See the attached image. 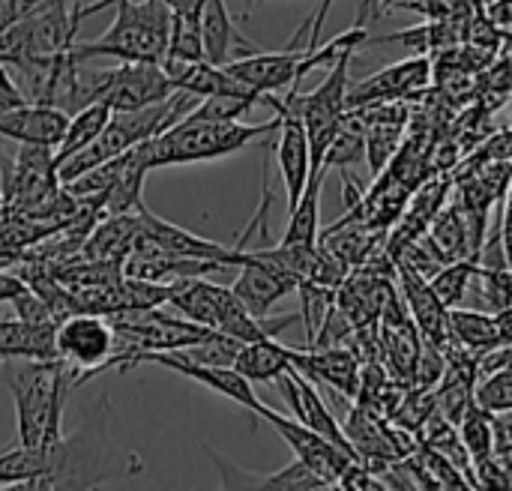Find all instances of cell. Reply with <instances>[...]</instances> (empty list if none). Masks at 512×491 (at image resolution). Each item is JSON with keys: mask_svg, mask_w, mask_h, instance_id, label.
<instances>
[{"mask_svg": "<svg viewBox=\"0 0 512 491\" xmlns=\"http://www.w3.org/2000/svg\"><path fill=\"white\" fill-rule=\"evenodd\" d=\"M288 363L318 387H327L345 399L357 396L360 387V360L345 345L330 348H285Z\"/></svg>", "mask_w": 512, "mask_h": 491, "instance_id": "obj_13", "label": "cell"}, {"mask_svg": "<svg viewBox=\"0 0 512 491\" xmlns=\"http://www.w3.org/2000/svg\"><path fill=\"white\" fill-rule=\"evenodd\" d=\"M204 453L210 456L216 474H219V483L222 489H279V491H291V489H303V491H318V489H330L318 474H312L303 462H291L285 465L282 471L276 474H252L246 468H240L234 459H228L225 453L213 450L204 444Z\"/></svg>", "mask_w": 512, "mask_h": 491, "instance_id": "obj_14", "label": "cell"}, {"mask_svg": "<svg viewBox=\"0 0 512 491\" xmlns=\"http://www.w3.org/2000/svg\"><path fill=\"white\" fill-rule=\"evenodd\" d=\"M351 57L354 54H342L339 60L330 63L327 78L312 90V93H300V87H291L285 93V99L297 108L303 126H306V138H309V150H312V165L321 162L330 138L336 135L345 111H348V69H351Z\"/></svg>", "mask_w": 512, "mask_h": 491, "instance_id": "obj_3", "label": "cell"}, {"mask_svg": "<svg viewBox=\"0 0 512 491\" xmlns=\"http://www.w3.org/2000/svg\"><path fill=\"white\" fill-rule=\"evenodd\" d=\"M0 102H9V105H21V102H27V99H24V93L18 90L15 78H12L9 66H6L3 60H0Z\"/></svg>", "mask_w": 512, "mask_h": 491, "instance_id": "obj_38", "label": "cell"}, {"mask_svg": "<svg viewBox=\"0 0 512 491\" xmlns=\"http://www.w3.org/2000/svg\"><path fill=\"white\" fill-rule=\"evenodd\" d=\"M474 405L486 414H501L512 411V372L510 366L483 375L474 381Z\"/></svg>", "mask_w": 512, "mask_h": 491, "instance_id": "obj_31", "label": "cell"}, {"mask_svg": "<svg viewBox=\"0 0 512 491\" xmlns=\"http://www.w3.org/2000/svg\"><path fill=\"white\" fill-rule=\"evenodd\" d=\"M66 120L69 114L54 105H39V102L9 105L0 111V141L57 147L63 138Z\"/></svg>", "mask_w": 512, "mask_h": 491, "instance_id": "obj_15", "label": "cell"}, {"mask_svg": "<svg viewBox=\"0 0 512 491\" xmlns=\"http://www.w3.org/2000/svg\"><path fill=\"white\" fill-rule=\"evenodd\" d=\"M258 417L267 420V423L279 432V438L288 444V450L294 453L297 462H303V465H306L312 474H318L330 489H336L339 474L345 471L348 462H354L348 453H342L336 444H330V441L321 438L318 432L306 429V426L297 423L294 417H282L279 411H273V408H267V405L258 411Z\"/></svg>", "mask_w": 512, "mask_h": 491, "instance_id": "obj_6", "label": "cell"}, {"mask_svg": "<svg viewBox=\"0 0 512 491\" xmlns=\"http://www.w3.org/2000/svg\"><path fill=\"white\" fill-rule=\"evenodd\" d=\"M249 384H276V378L291 366L285 345L276 339H258V342H243L237 348V357L231 363Z\"/></svg>", "mask_w": 512, "mask_h": 491, "instance_id": "obj_24", "label": "cell"}, {"mask_svg": "<svg viewBox=\"0 0 512 491\" xmlns=\"http://www.w3.org/2000/svg\"><path fill=\"white\" fill-rule=\"evenodd\" d=\"M489 429H492V456L501 462H512V411L489 414Z\"/></svg>", "mask_w": 512, "mask_h": 491, "instance_id": "obj_35", "label": "cell"}, {"mask_svg": "<svg viewBox=\"0 0 512 491\" xmlns=\"http://www.w3.org/2000/svg\"><path fill=\"white\" fill-rule=\"evenodd\" d=\"M54 327H30L18 318L0 321V360H51Z\"/></svg>", "mask_w": 512, "mask_h": 491, "instance_id": "obj_23", "label": "cell"}, {"mask_svg": "<svg viewBox=\"0 0 512 491\" xmlns=\"http://www.w3.org/2000/svg\"><path fill=\"white\" fill-rule=\"evenodd\" d=\"M456 429H459L462 447H465V453H468V459H471V471H474V465H480V462H486V459L492 456L489 414L480 411L477 405H471V408L462 414V420L456 423Z\"/></svg>", "mask_w": 512, "mask_h": 491, "instance_id": "obj_29", "label": "cell"}, {"mask_svg": "<svg viewBox=\"0 0 512 491\" xmlns=\"http://www.w3.org/2000/svg\"><path fill=\"white\" fill-rule=\"evenodd\" d=\"M162 69L171 78L177 90H189L195 96H234L246 99L252 105H273V93H258L246 87L240 78H234L225 66L207 63V60H177V57H162Z\"/></svg>", "mask_w": 512, "mask_h": 491, "instance_id": "obj_12", "label": "cell"}, {"mask_svg": "<svg viewBox=\"0 0 512 491\" xmlns=\"http://www.w3.org/2000/svg\"><path fill=\"white\" fill-rule=\"evenodd\" d=\"M327 165L315 162L309 171V180L300 192V198L294 201V207L288 210V225L279 243H318L321 234V219H318V204H321V189H324V177H327Z\"/></svg>", "mask_w": 512, "mask_h": 491, "instance_id": "obj_22", "label": "cell"}, {"mask_svg": "<svg viewBox=\"0 0 512 491\" xmlns=\"http://www.w3.org/2000/svg\"><path fill=\"white\" fill-rule=\"evenodd\" d=\"M9 303L15 309V318L24 321V324H30V327H57V315L51 312V306L45 303V297L36 294L30 285L21 294H15Z\"/></svg>", "mask_w": 512, "mask_h": 491, "instance_id": "obj_33", "label": "cell"}, {"mask_svg": "<svg viewBox=\"0 0 512 491\" xmlns=\"http://www.w3.org/2000/svg\"><path fill=\"white\" fill-rule=\"evenodd\" d=\"M138 219H141V234L147 240H153L159 249L171 252V255H180V258H189V261H204V264H213V267H240L246 261V249L240 246H222V243H213L207 237H198L156 213H150L144 204L138 207Z\"/></svg>", "mask_w": 512, "mask_h": 491, "instance_id": "obj_7", "label": "cell"}, {"mask_svg": "<svg viewBox=\"0 0 512 491\" xmlns=\"http://www.w3.org/2000/svg\"><path fill=\"white\" fill-rule=\"evenodd\" d=\"M54 474V444L51 447H12L0 453V486L9 489H45Z\"/></svg>", "mask_w": 512, "mask_h": 491, "instance_id": "obj_21", "label": "cell"}, {"mask_svg": "<svg viewBox=\"0 0 512 491\" xmlns=\"http://www.w3.org/2000/svg\"><path fill=\"white\" fill-rule=\"evenodd\" d=\"M165 57L204 60L201 33H198V12H171V30H168Z\"/></svg>", "mask_w": 512, "mask_h": 491, "instance_id": "obj_30", "label": "cell"}, {"mask_svg": "<svg viewBox=\"0 0 512 491\" xmlns=\"http://www.w3.org/2000/svg\"><path fill=\"white\" fill-rule=\"evenodd\" d=\"M249 108H255L246 99H234V96H201L195 102V108L189 111V117H204V120H240Z\"/></svg>", "mask_w": 512, "mask_h": 491, "instance_id": "obj_34", "label": "cell"}, {"mask_svg": "<svg viewBox=\"0 0 512 491\" xmlns=\"http://www.w3.org/2000/svg\"><path fill=\"white\" fill-rule=\"evenodd\" d=\"M141 231L138 210L135 213H114V216H99L90 228V234L81 243V252L75 258L87 261H111L123 267V258L129 255L135 237Z\"/></svg>", "mask_w": 512, "mask_h": 491, "instance_id": "obj_20", "label": "cell"}, {"mask_svg": "<svg viewBox=\"0 0 512 491\" xmlns=\"http://www.w3.org/2000/svg\"><path fill=\"white\" fill-rule=\"evenodd\" d=\"M138 363L165 366V369H171V372H177V375H183V378H189V381H198V384H204L207 390H213V393H219V396L237 402L240 408H246V411H252V414H258V411L264 408V402L258 399L255 387H252L234 366H201V363L186 360L180 351H153V354H138V357H132L126 369H132V366H138Z\"/></svg>", "mask_w": 512, "mask_h": 491, "instance_id": "obj_8", "label": "cell"}, {"mask_svg": "<svg viewBox=\"0 0 512 491\" xmlns=\"http://www.w3.org/2000/svg\"><path fill=\"white\" fill-rule=\"evenodd\" d=\"M177 87L165 75L162 63L150 60H123L117 69H108L105 90L99 102H105L111 111H135L156 102H165Z\"/></svg>", "mask_w": 512, "mask_h": 491, "instance_id": "obj_5", "label": "cell"}, {"mask_svg": "<svg viewBox=\"0 0 512 491\" xmlns=\"http://www.w3.org/2000/svg\"><path fill=\"white\" fill-rule=\"evenodd\" d=\"M396 279H399V288H402L399 291L402 303H405V309H408L420 339L441 351L444 342H447V309H444V303L432 291L429 279H423L411 267L396 264Z\"/></svg>", "mask_w": 512, "mask_h": 491, "instance_id": "obj_16", "label": "cell"}, {"mask_svg": "<svg viewBox=\"0 0 512 491\" xmlns=\"http://www.w3.org/2000/svg\"><path fill=\"white\" fill-rule=\"evenodd\" d=\"M276 387H279L282 399L288 402L291 417H294L297 423H303L306 429L318 432L321 438H327L330 444H336V447H339L342 453H348L351 459H357L354 450H351V444H348V438H345V432H342L339 417L330 411V405H327L324 396L318 393V384H312V381L303 378L294 366H288V369L276 378Z\"/></svg>", "mask_w": 512, "mask_h": 491, "instance_id": "obj_9", "label": "cell"}, {"mask_svg": "<svg viewBox=\"0 0 512 491\" xmlns=\"http://www.w3.org/2000/svg\"><path fill=\"white\" fill-rule=\"evenodd\" d=\"M279 126V114L267 123H243V120H204L183 114L177 123L165 126L153 138L141 141L147 171L165 165H189V162H210L219 156H231L252 144L255 138L273 135Z\"/></svg>", "mask_w": 512, "mask_h": 491, "instance_id": "obj_2", "label": "cell"}, {"mask_svg": "<svg viewBox=\"0 0 512 491\" xmlns=\"http://www.w3.org/2000/svg\"><path fill=\"white\" fill-rule=\"evenodd\" d=\"M405 45L423 57H432L444 48H453L462 42V33L447 24V21H426L420 27H408V30H399V33H387V36H366L363 45Z\"/></svg>", "mask_w": 512, "mask_h": 491, "instance_id": "obj_25", "label": "cell"}, {"mask_svg": "<svg viewBox=\"0 0 512 491\" xmlns=\"http://www.w3.org/2000/svg\"><path fill=\"white\" fill-rule=\"evenodd\" d=\"M297 285L282 276L276 267H270L267 261H261L252 249H246V261L240 264V276L237 282L231 285V291L237 294V300L255 315V318H264L276 300L288 297Z\"/></svg>", "mask_w": 512, "mask_h": 491, "instance_id": "obj_18", "label": "cell"}, {"mask_svg": "<svg viewBox=\"0 0 512 491\" xmlns=\"http://www.w3.org/2000/svg\"><path fill=\"white\" fill-rule=\"evenodd\" d=\"M27 288L24 276L18 270H9V267H0V303H9L15 294H21Z\"/></svg>", "mask_w": 512, "mask_h": 491, "instance_id": "obj_37", "label": "cell"}, {"mask_svg": "<svg viewBox=\"0 0 512 491\" xmlns=\"http://www.w3.org/2000/svg\"><path fill=\"white\" fill-rule=\"evenodd\" d=\"M474 270H477V261L474 258H459V261H447L429 279V285L438 294V300L444 303V309L462 306V300L468 297V291L474 285Z\"/></svg>", "mask_w": 512, "mask_h": 491, "instance_id": "obj_28", "label": "cell"}, {"mask_svg": "<svg viewBox=\"0 0 512 491\" xmlns=\"http://www.w3.org/2000/svg\"><path fill=\"white\" fill-rule=\"evenodd\" d=\"M279 114V126H276V162H279V174L285 183V195H288V210L294 207V201L300 198L309 171H312V150H309V138H306V126L297 114V108L282 96L270 105Z\"/></svg>", "mask_w": 512, "mask_h": 491, "instance_id": "obj_11", "label": "cell"}, {"mask_svg": "<svg viewBox=\"0 0 512 491\" xmlns=\"http://www.w3.org/2000/svg\"><path fill=\"white\" fill-rule=\"evenodd\" d=\"M372 3H375V6H381V12H384V9H399L405 0H372Z\"/></svg>", "mask_w": 512, "mask_h": 491, "instance_id": "obj_39", "label": "cell"}, {"mask_svg": "<svg viewBox=\"0 0 512 491\" xmlns=\"http://www.w3.org/2000/svg\"><path fill=\"white\" fill-rule=\"evenodd\" d=\"M198 33H201V51L207 63L225 66L228 60H234V51L252 54L261 51L249 36L240 33L237 21L228 12L225 0H201L198 6Z\"/></svg>", "mask_w": 512, "mask_h": 491, "instance_id": "obj_17", "label": "cell"}, {"mask_svg": "<svg viewBox=\"0 0 512 491\" xmlns=\"http://www.w3.org/2000/svg\"><path fill=\"white\" fill-rule=\"evenodd\" d=\"M108 117H111V108H108L105 102H90V105L72 111L69 120H66L63 138H60V144L54 147V159L60 162L63 156H69V153L81 150L84 144H90V141L102 132V126L108 123Z\"/></svg>", "mask_w": 512, "mask_h": 491, "instance_id": "obj_27", "label": "cell"}, {"mask_svg": "<svg viewBox=\"0 0 512 491\" xmlns=\"http://www.w3.org/2000/svg\"><path fill=\"white\" fill-rule=\"evenodd\" d=\"M447 336L474 354L498 345H512V309L477 312V309L453 306L447 309Z\"/></svg>", "mask_w": 512, "mask_h": 491, "instance_id": "obj_19", "label": "cell"}, {"mask_svg": "<svg viewBox=\"0 0 512 491\" xmlns=\"http://www.w3.org/2000/svg\"><path fill=\"white\" fill-rule=\"evenodd\" d=\"M54 351L75 372V387L93 381V372L114 354V330L105 315L72 312L54 327Z\"/></svg>", "mask_w": 512, "mask_h": 491, "instance_id": "obj_4", "label": "cell"}, {"mask_svg": "<svg viewBox=\"0 0 512 491\" xmlns=\"http://www.w3.org/2000/svg\"><path fill=\"white\" fill-rule=\"evenodd\" d=\"M429 240L438 246V252L447 261H459V258H474L471 255V237H468V225L465 216L459 210V204H444L426 225Z\"/></svg>", "mask_w": 512, "mask_h": 491, "instance_id": "obj_26", "label": "cell"}, {"mask_svg": "<svg viewBox=\"0 0 512 491\" xmlns=\"http://www.w3.org/2000/svg\"><path fill=\"white\" fill-rule=\"evenodd\" d=\"M429 84H432V60L417 54L411 60L390 63L381 72L348 87V108L372 105V102H393V99L405 102L411 96H420Z\"/></svg>", "mask_w": 512, "mask_h": 491, "instance_id": "obj_10", "label": "cell"}, {"mask_svg": "<svg viewBox=\"0 0 512 491\" xmlns=\"http://www.w3.org/2000/svg\"><path fill=\"white\" fill-rule=\"evenodd\" d=\"M474 282H477L480 297L489 306V312L512 309L510 267H477L474 270Z\"/></svg>", "mask_w": 512, "mask_h": 491, "instance_id": "obj_32", "label": "cell"}, {"mask_svg": "<svg viewBox=\"0 0 512 491\" xmlns=\"http://www.w3.org/2000/svg\"><path fill=\"white\" fill-rule=\"evenodd\" d=\"M483 18L495 27V30H501L504 36H510V27H512V0H483Z\"/></svg>", "mask_w": 512, "mask_h": 491, "instance_id": "obj_36", "label": "cell"}, {"mask_svg": "<svg viewBox=\"0 0 512 491\" xmlns=\"http://www.w3.org/2000/svg\"><path fill=\"white\" fill-rule=\"evenodd\" d=\"M75 372L66 360H21L6 366V387L18 414V444L51 447L63 438V408L75 390Z\"/></svg>", "mask_w": 512, "mask_h": 491, "instance_id": "obj_1", "label": "cell"}]
</instances>
